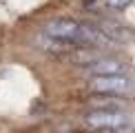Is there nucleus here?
I'll return each mask as SVG.
<instances>
[{
  "instance_id": "7ed1b4c3",
  "label": "nucleus",
  "mask_w": 135,
  "mask_h": 133,
  "mask_svg": "<svg viewBox=\"0 0 135 133\" xmlns=\"http://www.w3.org/2000/svg\"><path fill=\"white\" fill-rule=\"evenodd\" d=\"M91 89L100 93L124 96V93L133 91V80H131V75H104V78H95L91 82Z\"/></svg>"
},
{
  "instance_id": "20e7f679",
  "label": "nucleus",
  "mask_w": 135,
  "mask_h": 133,
  "mask_svg": "<svg viewBox=\"0 0 135 133\" xmlns=\"http://www.w3.org/2000/svg\"><path fill=\"white\" fill-rule=\"evenodd\" d=\"M89 73L95 78H104V75H128V66L124 60L117 58H98L95 62L89 64Z\"/></svg>"
},
{
  "instance_id": "39448f33",
  "label": "nucleus",
  "mask_w": 135,
  "mask_h": 133,
  "mask_svg": "<svg viewBox=\"0 0 135 133\" xmlns=\"http://www.w3.org/2000/svg\"><path fill=\"white\" fill-rule=\"evenodd\" d=\"M102 2L106 7H111V9H124V7L131 4V0H102Z\"/></svg>"
},
{
  "instance_id": "f03ea898",
  "label": "nucleus",
  "mask_w": 135,
  "mask_h": 133,
  "mask_svg": "<svg viewBox=\"0 0 135 133\" xmlns=\"http://www.w3.org/2000/svg\"><path fill=\"white\" fill-rule=\"evenodd\" d=\"M86 124L91 129L106 131V129H120L131 126V113L128 111H111V109H95L86 115Z\"/></svg>"
},
{
  "instance_id": "423d86ee",
  "label": "nucleus",
  "mask_w": 135,
  "mask_h": 133,
  "mask_svg": "<svg viewBox=\"0 0 135 133\" xmlns=\"http://www.w3.org/2000/svg\"><path fill=\"white\" fill-rule=\"evenodd\" d=\"M100 133H133L131 126H120V129H106V131H100Z\"/></svg>"
},
{
  "instance_id": "f257e3e1",
  "label": "nucleus",
  "mask_w": 135,
  "mask_h": 133,
  "mask_svg": "<svg viewBox=\"0 0 135 133\" xmlns=\"http://www.w3.org/2000/svg\"><path fill=\"white\" fill-rule=\"evenodd\" d=\"M80 33H82V22L73 18H53L44 22V36L60 40V42H69L78 47L80 44Z\"/></svg>"
}]
</instances>
